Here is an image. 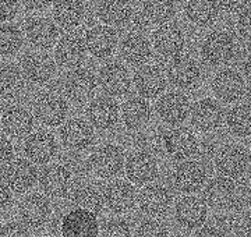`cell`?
<instances>
[{
    "mask_svg": "<svg viewBox=\"0 0 251 237\" xmlns=\"http://www.w3.org/2000/svg\"><path fill=\"white\" fill-rule=\"evenodd\" d=\"M32 113L45 127H59L69 115L67 100L52 91L39 92L32 100Z\"/></svg>",
    "mask_w": 251,
    "mask_h": 237,
    "instance_id": "cell-1",
    "label": "cell"
},
{
    "mask_svg": "<svg viewBox=\"0 0 251 237\" xmlns=\"http://www.w3.org/2000/svg\"><path fill=\"white\" fill-rule=\"evenodd\" d=\"M87 164L95 176L100 179H112L122 172L125 166V155L120 146L103 144L91 154Z\"/></svg>",
    "mask_w": 251,
    "mask_h": 237,
    "instance_id": "cell-2",
    "label": "cell"
},
{
    "mask_svg": "<svg viewBox=\"0 0 251 237\" xmlns=\"http://www.w3.org/2000/svg\"><path fill=\"white\" fill-rule=\"evenodd\" d=\"M236 55V41L226 31H214L208 34L201 45V56L209 66H222L230 62Z\"/></svg>",
    "mask_w": 251,
    "mask_h": 237,
    "instance_id": "cell-3",
    "label": "cell"
},
{
    "mask_svg": "<svg viewBox=\"0 0 251 237\" xmlns=\"http://www.w3.org/2000/svg\"><path fill=\"white\" fill-rule=\"evenodd\" d=\"M3 180L16 194H24L38 182V169L34 162L24 158L11 159L3 169Z\"/></svg>",
    "mask_w": 251,
    "mask_h": 237,
    "instance_id": "cell-4",
    "label": "cell"
},
{
    "mask_svg": "<svg viewBox=\"0 0 251 237\" xmlns=\"http://www.w3.org/2000/svg\"><path fill=\"white\" fill-rule=\"evenodd\" d=\"M18 216L27 228L41 229L52 216V204L45 194L31 192L20 202Z\"/></svg>",
    "mask_w": 251,
    "mask_h": 237,
    "instance_id": "cell-5",
    "label": "cell"
},
{
    "mask_svg": "<svg viewBox=\"0 0 251 237\" xmlns=\"http://www.w3.org/2000/svg\"><path fill=\"white\" fill-rule=\"evenodd\" d=\"M59 25L54 20L48 17H32L24 24V37L32 47L39 50H48L57 44L60 38Z\"/></svg>",
    "mask_w": 251,
    "mask_h": 237,
    "instance_id": "cell-6",
    "label": "cell"
},
{
    "mask_svg": "<svg viewBox=\"0 0 251 237\" xmlns=\"http://www.w3.org/2000/svg\"><path fill=\"white\" fill-rule=\"evenodd\" d=\"M215 166L218 172L222 176L237 179L250 169V152L244 146L237 145V144L226 145L218 152Z\"/></svg>",
    "mask_w": 251,
    "mask_h": 237,
    "instance_id": "cell-7",
    "label": "cell"
},
{
    "mask_svg": "<svg viewBox=\"0 0 251 237\" xmlns=\"http://www.w3.org/2000/svg\"><path fill=\"white\" fill-rule=\"evenodd\" d=\"M35 116L23 105H11L1 112L0 128L10 138H24L32 133Z\"/></svg>",
    "mask_w": 251,
    "mask_h": 237,
    "instance_id": "cell-8",
    "label": "cell"
},
{
    "mask_svg": "<svg viewBox=\"0 0 251 237\" xmlns=\"http://www.w3.org/2000/svg\"><path fill=\"white\" fill-rule=\"evenodd\" d=\"M87 45L84 38L70 31L69 34L59 38L54 47V60L64 69H77L85 62Z\"/></svg>",
    "mask_w": 251,
    "mask_h": 237,
    "instance_id": "cell-9",
    "label": "cell"
},
{
    "mask_svg": "<svg viewBox=\"0 0 251 237\" xmlns=\"http://www.w3.org/2000/svg\"><path fill=\"white\" fill-rule=\"evenodd\" d=\"M97 90V78L90 69H73L63 80V92L74 103L88 100Z\"/></svg>",
    "mask_w": 251,
    "mask_h": 237,
    "instance_id": "cell-10",
    "label": "cell"
},
{
    "mask_svg": "<svg viewBox=\"0 0 251 237\" xmlns=\"http://www.w3.org/2000/svg\"><path fill=\"white\" fill-rule=\"evenodd\" d=\"M153 49L166 59H175L183 52L186 38L183 29L175 23H165L153 31Z\"/></svg>",
    "mask_w": 251,
    "mask_h": 237,
    "instance_id": "cell-11",
    "label": "cell"
},
{
    "mask_svg": "<svg viewBox=\"0 0 251 237\" xmlns=\"http://www.w3.org/2000/svg\"><path fill=\"white\" fill-rule=\"evenodd\" d=\"M225 118V110L222 105L215 99L204 98L197 100L190 110V118L193 127L198 131L209 133L215 131L216 128L222 126Z\"/></svg>",
    "mask_w": 251,
    "mask_h": 237,
    "instance_id": "cell-12",
    "label": "cell"
},
{
    "mask_svg": "<svg viewBox=\"0 0 251 237\" xmlns=\"http://www.w3.org/2000/svg\"><path fill=\"white\" fill-rule=\"evenodd\" d=\"M39 186L49 197H66L73 191L72 170L64 165H48L39 174Z\"/></svg>",
    "mask_w": 251,
    "mask_h": 237,
    "instance_id": "cell-13",
    "label": "cell"
},
{
    "mask_svg": "<svg viewBox=\"0 0 251 237\" xmlns=\"http://www.w3.org/2000/svg\"><path fill=\"white\" fill-rule=\"evenodd\" d=\"M175 218L181 228L200 229L208 219L206 202L197 195H184L175 205Z\"/></svg>",
    "mask_w": 251,
    "mask_h": 237,
    "instance_id": "cell-14",
    "label": "cell"
},
{
    "mask_svg": "<svg viewBox=\"0 0 251 237\" xmlns=\"http://www.w3.org/2000/svg\"><path fill=\"white\" fill-rule=\"evenodd\" d=\"M98 82L103 92L109 96L120 98L131 88V77L128 70L122 63L110 62L99 69Z\"/></svg>",
    "mask_w": 251,
    "mask_h": 237,
    "instance_id": "cell-15",
    "label": "cell"
},
{
    "mask_svg": "<svg viewBox=\"0 0 251 237\" xmlns=\"http://www.w3.org/2000/svg\"><path fill=\"white\" fill-rule=\"evenodd\" d=\"M85 115L92 127L105 131L116 126L120 116V110L116 100L112 99L109 95H100V96H95L88 103Z\"/></svg>",
    "mask_w": 251,
    "mask_h": 237,
    "instance_id": "cell-16",
    "label": "cell"
},
{
    "mask_svg": "<svg viewBox=\"0 0 251 237\" xmlns=\"http://www.w3.org/2000/svg\"><path fill=\"white\" fill-rule=\"evenodd\" d=\"M59 137L64 148L70 151H84L94 142V127L84 118H73L63 123Z\"/></svg>",
    "mask_w": 251,
    "mask_h": 237,
    "instance_id": "cell-17",
    "label": "cell"
},
{
    "mask_svg": "<svg viewBox=\"0 0 251 237\" xmlns=\"http://www.w3.org/2000/svg\"><path fill=\"white\" fill-rule=\"evenodd\" d=\"M24 154L35 165H48L57 154V141L49 131H34L24 141Z\"/></svg>",
    "mask_w": 251,
    "mask_h": 237,
    "instance_id": "cell-18",
    "label": "cell"
},
{
    "mask_svg": "<svg viewBox=\"0 0 251 237\" xmlns=\"http://www.w3.org/2000/svg\"><path fill=\"white\" fill-rule=\"evenodd\" d=\"M173 198L171 191L158 183L145 186L138 194V205L145 215L151 218H159L168 213L172 208Z\"/></svg>",
    "mask_w": 251,
    "mask_h": 237,
    "instance_id": "cell-19",
    "label": "cell"
},
{
    "mask_svg": "<svg viewBox=\"0 0 251 237\" xmlns=\"http://www.w3.org/2000/svg\"><path fill=\"white\" fill-rule=\"evenodd\" d=\"M21 71L28 82L44 85L50 81L56 74V60L48 53L32 52L21 59Z\"/></svg>",
    "mask_w": 251,
    "mask_h": 237,
    "instance_id": "cell-20",
    "label": "cell"
},
{
    "mask_svg": "<svg viewBox=\"0 0 251 237\" xmlns=\"http://www.w3.org/2000/svg\"><path fill=\"white\" fill-rule=\"evenodd\" d=\"M135 90L145 99H155L161 96L166 90L168 77L163 74L161 69L155 64L141 66L134 74L133 78Z\"/></svg>",
    "mask_w": 251,
    "mask_h": 237,
    "instance_id": "cell-21",
    "label": "cell"
},
{
    "mask_svg": "<svg viewBox=\"0 0 251 237\" xmlns=\"http://www.w3.org/2000/svg\"><path fill=\"white\" fill-rule=\"evenodd\" d=\"M99 223L95 212L85 208L70 211L62 220V235L66 237L98 236Z\"/></svg>",
    "mask_w": 251,
    "mask_h": 237,
    "instance_id": "cell-22",
    "label": "cell"
},
{
    "mask_svg": "<svg viewBox=\"0 0 251 237\" xmlns=\"http://www.w3.org/2000/svg\"><path fill=\"white\" fill-rule=\"evenodd\" d=\"M206 205L215 211H225L234 208L236 205V183L233 179L219 176L206 184L204 190Z\"/></svg>",
    "mask_w": 251,
    "mask_h": 237,
    "instance_id": "cell-23",
    "label": "cell"
},
{
    "mask_svg": "<svg viewBox=\"0 0 251 237\" xmlns=\"http://www.w3.org/2000/svg\"><path fill=\"white\" fill-rule=\"evenodd\" d=\"M191 105L188 98L179 91H172L162 95L156 102V113L162 121L168 124H180L190 115Z\"/></svg>",
    "mask_w": 251,
    "mask_h": 237,
    "instance_id": "cell-24",
    "label": "cell"
},
{
    "mask_svg": "<svg viewBox=\"0 0 251 237\" xmlns=\"http://www.w3.org/2000/svg\"><path fill=\"white\" fill-rule=\"evenodd\" d=\"M105 205L115 213H127L138 201L134 186L126 180H113L103 191Z\"/></svg>",
    "mask_w": 251,
    "mask_h": 237,
    "instance_id": "cell-25",
    "label": "cell"
},
{
    "mask_svg": "<svg viewBox=\"0 0 251 237\" xmlns=\"http://www.w3.org/2000/svg\"><path fill=\"white\" fill-rule=\"evenodd\" d=\"M85 45L87 50L97 59H106L116 50L117 34L110 25L98 24L91 27L85 32Z\"/></svg>",
    "mask_w": 251,
    "mask_h": 237,
    "instance_id": "cell-26",
    "label": "cell"
},
{
    "mask_svg": "<svg viewBox=\"0 0 251 237\" xmlns=\"http://www.w3.org/2000/svg\"><path fill=\"white\" fill-rule=\"evenodd\" d=\"M212 91L218 99L232 103L242 98L246 92L243 75L233 69H225L215 74L212 80Z\"/></svg>",
    "mask_w": 251,
    "mask_h": 237,
    "instance_id": "cell-27",
    "label": "cell"
},
{
    "mask_svg": "<svg viewBox=\"0 0 251 237\" xmlns=\"http://www.w3.org/2000/svg\"><path fill=\"white\" fill-rule=\"evenodd\" d=\"M165 149L173 159L186 161L198 151V138L187 127L173 128L165 136Z\"/></svg>",
    "mask_w": 251,
    "mask_h": 237,
    "instance_id": "cell-28",
    "label": "cell"
},
{
    "mask_svg": "<svg viewBox=\"0 0 251 237\" xmlns=\"http://www.w3.org/2000/svg\"><path fill=\"white\" fill-rule=\"evenodd\" d=\"M126 176L128 182L144 186L155 180L158 176V162L150 152L138 151L128 156L126 162Z\"/></svg>",
    "mask_w": 251,
    "mask_h": 237,
    "instance_id": "cell-29",
    "label": "cell"
},
{
    "mask_svg": "<svg viewBox=\"0 0 251 237\" xmlns=\"http://www.w3.org/2000/svg\"><path fill=\"white\" fill-rule=\"evenodd\" d=\"M168 81L179 90H193L201 81V69L193 59L175 57L168 67Z\"/></svg>",
    "mask_w": 251,
    "mask_h": 237,
    "instance_id": "cell-30",
    "label": "cell"
},
{
    "mask_svg": "<svg viewBox=\"0 0 251 237\" xmlns=\"http://www.w3.org/2000/svg\"><path fill=\"white\" fill-rule=\"evenodd\" d=\"M173 184L179 191L188 192L198 191L206 183V173L204 166L196 161H184L173 172Z\"/></svg>",
    "mask_w": 251,
    "mask_h": 237,
    "instance_id": "cell-31",
    "label": "cell"
},
{
    "mask_svg": "<svg viewBox=\"0 0 251 237\" xmlns=\"http://www.w3.org/2000/svg\"><path fill=\"white\" fill-rule=\"evenodd\" d=\"M52 16L59 27L70 32L84 23L85 4L82 0H54Z\"/></svg>",
    "mask_w": 251,
    "mask_h": 237,
    "instance_id": "cell-32",
    "label": "cell"
},
{
    "mask_svg": "<svg viewBox=\"0 0 251 237\" xmlns=\"http://www.w3.org/2000/svg\"><path fill=\"white\" fill-rule=\"evenodd\" d=\"M97 14L103 24L122 27L133 19V6L130 0H99Z\"/></svg>",
    "mask_w": 251,
    "mask_h": 237,
    "instance_id": "cell-33",
    "label": "cell"
},
{
    "mask_svg": "<svg viewBox=\"0 0 251 237\" xmlns=\"http://www.w3.org/2000/svg\"><path fill=\"white\" fill-rule=\"evenodd\" d=\"M120 55L126 63L131 66H143L152 55L151 42L141 34H128L120 44Z\"/></svg>",
    "mask_w": 251,
    "mask_h": 237,
    "instance_id": "cell-34",
    "label": "cell"
},
{
    "mask_svg": "<svg viewBox=\"0 0 251 237\" xmlns=\"http://www.w3.org/2000/svg\"><path fill=\"white\" fill-rule=\"evenodd\" d=\"M219 4L216 0H188L184 6L187 20L196 27L214 25L219 19Z\"/></svg>",
    "mask_w": 251,
    "mask_h": 237,
    "instance_id": "cell-35",
    "label": "cell"
},
{
    "mask_svg": "<svg viewBox=\"0 0 251 237\" xmlns=\"http://www.w3.org/2000/svg\"><path fill=\"white\" fill-rule=\"evenodd\" d=\"M122 118L128 130H141L151 120V106L143 96H131L122 106Z\"/></svg>",
    "mask_w": 251,
    "mask_h": 237,
    "instance_id": "cell-36",
    "label": "cell"
},
{
    "mask_svg": "<svg viewBox=\"0 0 251 237\" xmlns=\"http://www.w3.org/2000/svg\"><path fill=\"white\" fill-rule=\"evenodd\" d=\"M25 77L14 64H4L0 67V98L13 99L25 88Z\"/></svg>",
    "mask_w": 251,
    "mask_h": 237,
    "instance_id": "cell-37",
    "label": "cell"
},
{
    "mask_svg": "<svg viewBox=\"0 0 251 237\" xmlns=\"http://www.w3.org/2000/svg\"><path fill=\"white\" fill-rule=\"evenodd\" d=\"M176 14L175 0H143V17L151 24L169 23Z\"/></svg>",
    "mask_w": 251,
    "mask_h": 237,
    "instance_id": "cell-38",
    "label": "cell"
},
{
    "mask_svg": "<svg viewBox=\"0 0 251 237\" xmlns=\"http://www.w3.org/2000/svg\"><path fill=\"white\" fill-rule=\"evenodd\" d=\"M229 131L236 137L251 136V103H239L229 110L226 116Z\"/></svg>",
    "mask_w": 251,
    "mask_h": 237,
    "instance_id": "cell-39",
    "label": "cell"
},
{
    "mask_svg": "<svg viewBox=\"0 0 251 237\" xmlns=\"http://www.w3.org/2000/svg\"><path fill=\"white\" fill-rule=\"evenodd\" d=\"M24 32L14 24L0 23V56L16 55L24 44Z\"/></svg>",
    "mask_w": 251,
    "mask_h": 237,
    "instance_id": "cell-40",
    "label": "cell"
},
{
    "mask_svg": "<svg viewBox=\"0 0 251 237\" xmlns=\"http://www.w3.org/2000/svg\"><path fill=\"white\" fill-rule=\"evenodd\" d=\"M73 201L85 210H90L92 212H99L103 208V195L99 192L98 189H95L91 184H82L78 186L77 189H74L73 191Z\"/></svg>",
    "mask_w": 251,
    "mask_h": 237,
    "instance_id": "cell-41",
    "label": "cell"
},
{
    "mask_svg": "<svg viewBox=\"0 0 251 237\" xmlns=\"http://www.w3.org/2000/svg\"><path fill=\"white\" fill-rule=\"evenodd\" d=\"M236 228V220L230 215H219L214 219L211 225L206 228H202L197 235L200 236H226L232 235Z\"/></svg>",
    "mask_w": 251,
    "mask_h": 237,
    "instance_id": "cell-42",
    "label": "cell"
},
{
    "mask_svg": "<svg viewBox=\"0 0 251 237\" xmlns=\"http://www.w3.org/2000/svg\"><path fill=\"white\" fill-rule=\"evenodd\" d=\"M137 235L145 237H162L168 236L169 230L161 222H158L155 219H147L138 226Z\"/></svg>",
    "mask_w": 251,
    "mask_h": 237,
    "instance_id": "cell-43",
    "label": "cell"
},
{
    "mask_svg": "<svg viewBox=\"0 0 251 237\" xmlns=\"http://www.w3.org/2000/svg\"><path fill=\"white\" fill-rule=\"evenodd\" d=\"M105 236H128L131 235L130 230V225L126 222L125 219H112L105 225V230H103Z\"/></svg>",
    "mask_w": 251,
    "mask_h": 237,
    "instance_id": "cell-44",
    "label": "cell"
},
{
    "mask_svg": "<svg viewBox=\"0 0 251 237\" xmlns=\"http://www.w3.org/2000/svg\"><path fill=\"white\" fill-rule=\"evenodd\" d=\"M20 0H0V23H9L20 13Z\"/></svg>",
    "mask_w": 251,
    "mask_h": 237,
    "instance_id": "cell-45",
    "label": "cell"
},
{
    "mask_svg": "<svg viewBox=\"0 0 251 237\" xmlns=\"http://www.w3.org/2000/svg\"><path fill=\"white\" fill-rule=\"evenodd\" d=\"M237 31L244 41L251 42V7L244 9L240 13L237 19Z\"/></svg>",
    "mask_w": 251,
    "mask_h": 237,
    "instance_id": "cell-46",
    "label": "cell"
},
{
    "mask_svg": "<svg viewBox=\"0 0 251 237\" xmlns=\"http://www.w3.org/2000/svg\"><path fill=\"white\" fill-rule=\"evenodd\" d=\"M14 158V146L7 136L0 134V167L6 166Z\"/></svg>",
    "mask_w": 251,
    "mask_h": 237,
    "instance_id": "cell-47",
    "label": "cell"
},
{
    "mask_svg": "<svg viewBox=\"0 0 251 237\" xmlns=\"http://www.w3.org/2000/svg\"><path fill=\"white\" fill-rule=\"evenodd\" d=\"M0 236L20 237L28 236V229L24 223L20 222H9L0 228Z\"/></svg>",
    "mask_w": 251,
    "mask_h": 237,
    "instance_id": "cell-48",
    "label": "cell"
},
{
    "mask_svg": "<svg viewBox=\"0 0 251 237\" xmlns=\"http://www.w3.org/2000/svg\"><path fill=\"white\" fill-rule=\"evenodd\" d=\"M216 1L219 4V9L224 10L225 13L236 14V13H242L247 7L250 0H216Z\"/></svg>",
    "mask_w": 251,
    "mask_h": 237,
    "instance_id": "cell-49",
    "label": "cell"
},
{
    "mask_svg": "<svg viewBox=\"0 0 251 237\" xmlns=\"http://www.w3.org/2000/svg\"><path fill=\"white\" fill-rule=\"evenodd\" d=\"M13 200V191L4 180H0V211L6 210Z\"/></svg>",
    "mask_w": 251,
    "mask_h": 237,
    "instance_id": "cell-50",
    "label": "cell"
},
{
    "mask_svg": "<svg viewBox=\"0 0 251 237\" xmlns=\"http://www.w3.org/2000/svg\"><path fill=\"white\" fill-rule=\"evenodd\" d=\"M21 6H24L29 11H41V10L48 9L53 0H20Z\"/></svg>",
    "mask_w": 251,
    "mask_h": 237,
    "instance_id": "cell-51",
    "label": "cell"
},
{
    "mask_svg": "<svg viewBox=\"0 0 251 237\" xmlns=\"http://www.w3.org/2000/svg\"><path fill=\"white\" fill-rule=\"evenodd\" d=\"M242 228L244 230V235L247 236H251V211L246 213V216L243 219L242 222Z\"/></svg>",
    "mask_w": 251,
    "mask_h": 237,
    "instance_id": "cell-52",
    "label": "cell"
},
{
    "mask_svg": "<svg viewBox=\"0 0 251 237\" xmlns=\"http://www.w3.org/2000/svg\"><path fill=\"white\" fill-rule=\"evenodd\" d=\"M243 74H244V78L247 80V82L251 84V56H249L243 64Z\"/></svg>",
    "mask_w": 251,
    "mask_h": 237,
    "instance_id": "cell-53",
    "label": "cell"
}]
</instances>
